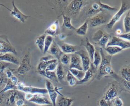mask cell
Here are the masks:
<instances>
[{
    "instance_id": "cell-21",
    "label": "cell",
    "mask_w": 130,
    "mask_h": 106,
    "mask_svg": "<svg viewBox=\"0 0 130 106\" xmlns=\"http://www.w3.org/2000/svg\"><path fill=\"white\" fill-rule=\"evenodd\" d=\"M59 46L62 52L66 54H72L78 51L77 46L74 45L68 44L67 43H63L60 44Z\"/></svg>"
},
{
    "instance_id": "cell-45",
    "label": "cell",
    "mask_w": 130,
    "mask_h": 106,
    "mask_svg": "<svg viewBox=\"0 0 130 106\" xmlns=\"http://www.w3.org/2000/svg\"><path fill=\"white\" fill-rule=\"evenodd\" d=\"M117 37H118L119 38H121L124 40H127V41H130V32L121 34L120 35H119Z\"/></svg>"
},
{
    "instance_id": "cell-35",
    "label": "cell",
    "mask_w": 130,
    "mask_h": 106,
    "mask_svg": "<svg viewBox=\"0 0 130 106\" xmlns=\"http://www.w3.org/2000/svg\"><path fill=\"white\" fill-rule=\"evenodd\" d=\"M123 25L125 33L130 32V10L128 12L124 18Z\"/></svg>"
},
{
    "instance_id": "cell-23",
    "label": "cell",
    "mask_w": 130,
    "mask_h": 106,
    "mask_svg": "<svg viewBox=\"0 0 130 106\" xmlns=\"http://www.w3.org/2000/svg\"><path fill=\"white\" fill-rule=\"evenodd\" d=\"M46 36H47V35L44 33V34L39 36V37H38L35 40V44L38 46V48L42 52H43V50H44L45 40Z\"/></svg>"
},
{
    "instance_id": "cell-42",
    "label": "cell",
    "mask_w": 130,
    "mask_h": 106,
    "mask_svg": "<svg viewBox=\"0 0 130 106\" xmlns=\"http://www.w3.org/2000/svg\"><path fill=\"white\" fill-rule=\"evenodd\" d=\"M112 101H108L106 100L104 98H102L99 101L100 106H112Z\"/></svg>"
},
{
    "instance_id": "cell-56",
    "label": "cell",
    "mask_w": 130,
    "mask_h": 106,
    "mask_svg": "<svg viewBox=\"0 0 130 106\" xmlns=\"http://www.w3.org/2000/svg\"><path fill=\"white\" fill-rule=\"evenodd\" d=\"M23 106H28V105H25H25H24Z\"/></svg>"
},
{
    "instance_id": "cell-32",
    "label": "cell",
    "mask_w": 130,
    "mask_h": 106,
    "mask_svg": "<svg viewBox=\"0 0 130 106\" xmlns=\"http://www.w3.org/2000/svg\"><path fill=\"white\" fill-rule=\"evenodd\" d=\"M88 22L85 21L80 27L76 30V33L80 36H85L88 30Z\"/></svg>"
},
{
    "instance_id": "cell-43",
    "label": "cell",
    "mask_w": 130,
    "mask_h": 106,
    "mask_svg": "<svg viewBox=\"0 0 130 106\" xmlns=\"http://www.w3.org/2000/svg\"><path fill=\"white\" fill-rule=\"evenodd\" d=\"M112 101L114 106H123V102L120 97H116Z\"/></svg>"
},
{
    "instance_id": "cell-52",
    "label": "cell",
    "mask_w": 130,
    "mask_h": 106,
    "mask_svg": "<svg viewBox=\"0 0 130 106\" xmlns=\"http://www.w3.org/2000/svg\"><path fill=\"white\" fill-rule=\"evenodd\" d=\"M123 84L124 85V86L126 88V89L130 90V82H127L123 80Z\"/></svg>"
},
{
    "instance_id": "cell-39",
    "label": "cell",
    "mask_w": 130,
    "mask_h": 106,
    "mask_svg": "<svg viewBox=\"0 0 130 106\" xmlns=\"http://www.w3.org/2000/svg\"><path fill=\"white\" fill-rule=\"evenodd\" d=\"M60 61L64 66H69L71 62V56L69 54H63L60 58Z\"/></svg>"
},
{
    "instance_id": "cell-24",
    "label": "cell",
    "mask_w": 130,
    "mask_h": 106,
    "mask_svg": "<svg viewBox=\"0 0 130 106\" xmlns=\"http://www.w3.org/2000/svg\"><path fill=\"white\" fill-rule=\"evenodd\" d=\"M55 73L58 81L60 82L64 81V77H65V73L62 65L59 63L56 69Z\"/></svg>"
},
{
    "instance_id": "cell-8",
    "label": "cell",
    "mask_w": 130,
    "mask_h": 106,
    "mask_svg": "<svg viewBox=\"0 0 130 106\" xmlns=\"http://www.w3.org/2000/svg\"><path fill=\"white\" fill-rule=\"evenodd\" d=\"M24 98V96L17 90H11L7 92L6 104L7 105L14 104L15 102L19 99Z\"/></svg>"
},
{
    "instance_id": "cell-50",
    "label": "cell",
    "mask_w": 130,
    "mask_h": 106,
    "mask_svg": "<svg viewBox=\"0 0 130 106\" xmlns=\"http://www.w3.org/2000/svg\"><path fill=\"white\" fill-rule=\"evenodd\" d=\"M11 81H12V82L16 86L17 85V84L19 82L18 79L17 78V77L15 76V75H13L11 78H10Z\"/></svg>"
},
{
    "instance_id": "cell-9",
    "label": "cell",
    "mask_w": 130,
    "mask_h": 106,
    "mask_svg": "<svg viewBox=\"0 0 130 106\" xmlns=\"http://www.w3.org/2000/svg\"><path fill=\"white\" fill-rule=\"evenodd\" d=\"M107 46H116L121 48L123 50L130 48V42L120 38L117 36H113L109 40Z\"/></svg>"
},
{
    "instance_id": "cell-48",
    "label": "cell",
    "mask_w": 130,
    "mask_h": 106,
    "mask_svg": "<svg viewBox=\"0 0 130 106\" xmlns=\"http://www.w3.org/2000/svg\"><path fill=\"white\" fill-rule=\"evenodd\" d=\"M7 79L8 78L5 76V75L0 76V89L2 87L3 85L6 84Z\"/></svg>"
},
{
    "instance_id": "cell-41",
    "label": "cell",
    "mask_w": 130,
    "mask_h": 106,
    "mask_svg": "<svg viewBox=\"0 0 130 106\" xmlns=\"http://www.w3.org/2000/svg\"><path fill=\"white\" fill-rule=\"evenodd\" d=\"M10 65V63L3 61H0V76L5 75V71Z\"/></svg>"
},
{
    "instance_id": "cell-49",
    "label": "cell",
    "mask_w": 130,
    "mask_h": 106,
    "mask_svg": "<svg viewBox=\"0 0 130 106\" xmlns=\"http://www.w3.org/2000/svg\"><path fill=\"white\" fill-rule=\"evenodd\" d=\"M16 106H23L25 105V101L24 98L18 99L15 103Z\"/></svg>"
},
{
    "instance_id": "cell-7",
    "label": "cell",
    "mask_w": 130,
    "mask_h": 106,
    "mask_svg": "<svg viewBox=\"0 0 130 106\" xmlns=\"http://www.w3.org/2000/svg\"><path fill=\"white\" fill-rule=\"evenodd\" d=\"M83 1H71L67 6V12L70 15L78 14L85 4Z\"/></svg>"
},
{
    "instance_id": "cell-51",
    "label": "cell",
    "mask_w": 130,
    "mask_h": 106,
    "mask_svg": "<svg viewBox=\"0 0 130 106\" xmlns=\"http://www.w3.org/2000/svg\"><path fill=\"white\" fill-rule=\"evenodd\" d=\"M33 95L32 94H31V93H26V94H25L24 95V98L27 100V101H29L33 96Z\"/></svg>"
},
{
    "instance_id": "cell-25",
    "label": "cell",
    "mask_w": 130,
    "mask_h": 106,
    "mask_svg": "<svg viewBox=\"0 0 130 106\" xmlns=\"http://www.w3.org/2000/svg\"><path fill=\"white\" fill-rule=\"evenodd\" d=\"M40 75L45 76V77L47 78L48 79L51 80L54 82H58V81L56 75V73L54 71H40L38 72Z\"/></svg>"
},
{
    "instance_id": "cell-16",
    "label": "cell",
    "mask_w": 130,
    "mask_h": 106,
    "mask_svg": "<svg viewBox=\"0 0 130 106\" xmlns=\"http://www.w3.org/2000/svg\"><path fill=\"white\" fill-rule=\"evenodd\" d=\"M59 22L57 20L52 22L48 26V28L45 31V34L47 35H49L53 37L56 36L59 34Z\"/></svg>"
},
{
    "instance_id": "cell-3",
    "label": "cell",
    "mask_w": 130,
    "mask_h": 106,
    "mask_svg": "<svg viewBox=\"0 0 130 106\" xmlns=\"http://www.w3.org/2000/svg\"><path fill=\"white\" fill-rule=\"evenodd\" d=\"M31 68V59L29 52H27L22 58L18 67L16 69H12L13 72L19 75H24L30 71Z\"/></svg>"
},
{
    "instance_id": "cell-30",
    "label": "cell",
    "mask_w": 130,
    "mask_h": 106,
    "mask_svg": "<svg viewBox=\"0 0 130 106\" xmlns=\"http://www.w3.org/2000/svg\"><path fill=\"white\" fill-rule=\"evenodd\" d=\"M62 17H63V26L64 28L70 30H76V28H75L72 25L71 23V18L70 16L63 14Z\"/></svg>"
},
{
    "instance_id": "cell-1",
    "label": "cell",
    "mask_w": 130,
    "mask_h": 106,
    "mask_svg": "<svg viewBox=\"0 0 130 106\" xmlns=\"http://www.w3.org/2000/svg\"><path fill=\"white\" fill-rule=\"evenodd\" d=\"M100 53L101 56V62L98 69L97 75V78L98 80H100L107 75L114 73L111 64L112 56L105 54L104 52L103 48L100 49Z\"/></svg>"
},
{
    "instance_id": "cell-22",
    "label": "cell",
    "mask_w": 130,
    "mask_h": 106,
    "mask_svg": "<svg viewBox=\"0 0 130 106\" xmlns=\"http://www.w3.org/2000/svg\"><path fill=\"white\" fill-rule=\"evenodd\" d=\"M102 11H103V10L100 8L97 2H95V3L92 4L91 7L87 10L86 12V14L87 15L89 16H93L94 15Z\"/></svg>"
},
{
    "instance_id": "cell-31",
    "label": "cell",
    "mask_w": 130,
    "mask_h": 106,
    "mask_svg": "<svg viewBox=\"0 0 130 106\" xmlns=\"http://www.w3.org/2000/svg\"><path fill=\"white\" fill-rule=\"evenodd\" d=\"M11 90H17L16 86L12 82L10 79H7L4 88L0 91V94L7 92Z\"/></svg>"
},
{
    "instance_id": "cell-18",
    "label": "cell",
    "mask_w": 130,
    "mask_h": 106,
    "mask_svg": "<svg viewBox=\"0 0 130 106\" xmlns=\"http://www.w3.org/2000/svg\"><path fill=\"white\" fill-rule=\"evenodd\" d=\"M48 52L51 56L55 57L57 60L59 59L61 56L63 55V52L60 48L54 41H53Z\"/></svg>"
},
{
    "instance_id": "cell-27",
    "label": "cell",
    "mask_w": 130,
    "mask_h": 106,
    "mask_svg": "<svg viewBox=\"0 0 130 106\" xmlns=\"http://www.w3.org/2000/svg\"><path fill=\"white\" fill-rule=\"evenodd\" d=\"M69 70L72 73V74L77 80H78V81L82 80L85 74V71H84L83 70H80L74 68L69 69Z\"/></svg>"
},
{
    "instance_id": "cell-20",
    "label": "cell",
    "mask_w": 130,
    "mask_h": 106,
    "mask_svg": "<svg viewBox=\"0 0 130 106\" xmlns=\"http://www.w3.org/2000/svg\"><path fill=\"white\" fill-rule=\"evenodd\" d=\"M90 65L91 66H90V68L86 71L85 72V74L83 79L81 81H77L76 85L84 84L89 81L93 77L94 73L95 72L96 69L92 64Z\"/></svg>"
},
{
    "instance_id": "cell-47",
    "label": "cell",
    "mask_w": 130,
    "mask_h": 106,
    "mask_svg": "<svg viewBox=\"0 0 130 106\" xmlns=\"http://www.w3.org/2000/svg\"><path fill=\"white\" fill-rule=\"evenodd\" d=\"M53 59V57L51 55H47L43 56L40 59V62H46Z\"/></svg>"
},
{
    "instance_id": "cell-26",
    "label": "cell",
    "mask_w": 130,
    "mask_h": 106,
    "mask_svg": "<svg viewBox=\"0 0 130 106\" xmlns=\"http://www.w3.org/2000/svg\"><path fill=\"white\" fill-rule=\"evenodd\" d=\"M73 100H74L71 98L61 96L58 101L57 104L58 106H71L73 102Z\"/></svg>"
},
{
    "instance_id": "cell-28",
    "label": "cell",
    "mask_w": 130,
    "mask_h": 106,
    "mask_svg": "<svg viewBox=\"0 0 130 106\" xmlns=\"http://www.w3.org/2000/svg\"><path fill=\"white\" fill-rule=\"evenodd\" d=\"M120 74L124 81L130 82V68L123 67L120 71Z\"/></svg>"
},
{
    "instance_id": "cell-54",
    "label": "cell",
    "mask_w": 130,
    "mask_h": 106,
    "mask_svg": "<svg viewBox=\"0 0 130 106\" xmlns=\"http://www.w3.org/2000/svg\"><path fill=\"white\" fill-rule=\"evenodd\" d=\"M116 35H117V36H119V35H120L121 34V30H120V29H118V30H117L116 31Z\"/></svg>"
},
{
    "instance_id": "cell-14",
    "label": "cell",
    "mask_w": 130,
    "mask_h": 106,
    "mask_svg": "<svg viewBox=\"0 0 130 106\" xmlns=\"http://www.w3.org/2000/svg\"><path fill=\"white\" fill-rule=\"evenodd\" d=\"M81 45L83 46L85 48L86 51L87 52L90 57V60L93 61L94 55L95 51V48L94 46L89 42L87 38H85L81 40Z\"/></svg>"
},
{
    "instance_id": "cell-34",
    "label": "cell",
    "mask_w": 130,
    "mask_h": 106,
    "mask_svg": "<svg viewBox=\"0 0 130 106\" xmlns=\"http://www.w3.org/2000/svg\"><path fill=\"white\" fill-rule=\"evenodd\" d=\"M101 56L100 53V51L95 50L92 65L96 69L99 66L101 63Z\"/></svg>"
},
{
    "instance_id": "cell-10",
    "label": "cell",
    "mask_w": 130,
    "mask_h": 106,
    "mask_svg": "<svg viewBox=\"0 0 130 106\" xmlns=\"http://www.w3.org/2000/svg\"><path fill=\"white\" fill-rule=\"evenodd\" d=\"M118 85L116 82H113L104 95V98L108 101H112L116 98L118 93Z\"/></svg>"
},
{
    "instance_id": "cell-15",
    "label": "cell",
    "mask_w": 130,
    "mask_h": 106,
    "mask_svg": "<svg viewBox=\"0 0 130 106\" xmlns=\"http://www.w3.org/2000/svg\"><path fill=\"white\" fill-rule=\"evenodd\" d=\"M71 68L83 70L80 57L76 53L72 54L71 56V62L69 65V69Z\"/></svg>"
},
{
    "instance_id": "cell-37",
    "label": "cell",
    "mask_w": 130,
    "mask_h": 106,
    "mask_svg": "<svg viewBox=\"0 0 130 106\" xmlns=\"http://www.w3.org/2000/svg\"><path fill=\"white\" fill-rule=\"evenodd\" d=\"M109 38L110 37L109 35L105 33L102 38L98 43L99 45L101 47V48H105L107 46V45L109 41Z\"/></svg>"
},
{
    "instance_id": "cell-11",
    "label": "cell",
    "mask_w": 130,
    "mask_h": 106,
    "mask_svg": "<svg viewBox=\"0 0 130 106\" xmlns=\"http://www.w3.org/2000/svg\"><path fill=\"white\" fill-rule=\"evenodd\" d=\"M75 53L77 54L80 57L83 70L85 72L86 71L90 68L91 61L87 52L85 50L80 49Z\"/></svg>"
},
{
    "instance_id": "cell-17",
    "label": "cell",
    "mask_w": 130,
    "mask_h": 106,
    "mask_svg": "<svg viewBox=\"0 0 130 106\" xmlns=\"http://www.w3.org/2000/svg\"><path fill=\"white\" fill-rule=\"evenodd\" d=\"M0 61H3L10 64H14L17 65H19L20 63L18 58L13 54L10 53H7L0 55Z\"/></svg>"
},
{
    "instance_id": "cell-5",
    "label": "cell",
    "mask_w": 130,
    "mask_h": 106,
    "mask_svg": "<svg viewBox=\"0 0 130 106\" xmlns=\"http://www.w3.org/2000/svg\"><path fill=\"white\" fill-rule=\"evenodd\" d=\"M7 53H11L15 55H17L15 48L9 42L7 37L0 36V55Z\"/></svg>"
},
{
    "instance_id": "cell-13",
    "label": "cell",
    "mask_w": 130,
    "mask_h": 106,
    "mask_svg": "<svg viewBox=\"0 0 130 106\" xmlns=\"http://www.w3.org/2000/svg\"><path fill=\"white\" fill-rule=\"evenodd\" d=\"M28 101L40 105H52L51 101H50L46 96H45L43 94H34L32 97Z\"/></svg>"
},
{
    "instance_id": "cell-19",
    "label": "cell",
    "mask_w": 130,
    "mask_h": 106,
    "mask_svg": "<svg viewBox=\"0 0 130 106\" xmlns=\"http://www.w3.org/2000/svg\"><path fill=\"white\" fill-rule=\"evenodd\" d=\"M22 92L25 93H29L32 94H45L48 93L47 90L45 88H41L38 87H34L32 86H26L22 90Z\"/></svg>"
},
{
    "instance_id": "cell-2",
    "label": "cell",
    "mask_w": 130,
    "mask_h": 106,
    "mask_svg": "<svg viewBox=\"0 0 130 106\" xmlns=\"http://www.w3.org/2000/svg\"><path fill=\"white\" fill-rule=\"evenodd\" d=\"M130 9L129 1H121V5L119 10L112 16L110 21L106 25V28L108 29H111L115 24L119 20L121 16L128 10Z\"/></svg>"
},
{
    "instance_id": "cell-4",
    "label": "cell",
    "mask_w": 130,
    "mask_h": 106,
    "mask_svg": "<svg viewBox=\"0 0 130 106\" xmlns=\"http://www.w3.org/2000/svg\"><path fill=\"white\" fill-rule=\"evenodd\" d=\"M112 17L110 14L101 12L92 16L89 20V23L92 27H97L109 22Z\"/></svg>"
},
{
    "instance_id": "cell-55",
    "label": "cell",
    "mask_w": 130,
    "mask_h": 106,
    "mask_svg": "<svg viewBox=\"0 0 130 106\" xmlns=\"http://www.w3.org/2000/svg\"><path fill=\"white\" fill-rule=\"evenodd\" d=\"M40 106H50L49 105H40Z\"/></svg>"
},
{
    "instance_id": "cell-12",
    "label": "cell",
    "mask_w": 130,
    "mask_h": 106,
    "mask_svg": "<svg viewBox=\"0 0 130 106\" xmlns=\"http://www.w3.org/2000/svg\"><path fill=\"white\" fill-rule=\"evenodd\" d=\"M12 6L13 7V9L12 10H10V15L15 18L16 19L19 20V21L22 22V23H25L26 21V20L30 17L29 15H26L23 13H22L16 6L15 4V2L14 1H12Z\"/></svg>"
},
{
    "instance_id": "cell-36",
    "label": "cell",
    "mask_w": 130,
    "mask_h": 106,
    "mask_svg": "<svg viewBox=\"0 0 130 106\" xmlns=\"http://www.w3.org/2000/svg\"><path fill=\"white\" fill-rule=\"evenodd\" d=\"M66 80L67 81L70 86H74L77 84V79L72 74V73L69 71H68L67 75H66Z\"/></svg>"
},
{
    "instance_id": "cell-33",
    "label": "cell",
    "mask_w": 130,
    "mask_h": 106,
    "mask_svg": "<svg viewBox=\"0 0 130 106\" xmlns=\"http://www.w3.org/2000/svg\"><path fill=\"white\" fill-rule=\"evenodd\" d=\"M53 41V38L52 36L49 35H47L45 40V43H44V50H43V54H46L48 51V50L49 48L50 47L52 42Z\"/></svg>"
},
{
    "instance_id": "cell-29",
    "label": "cell",
    "mask_w": 130,
    "mask_h": 106,
    "mask_svg": "<svg viewBox=\"0 0 130 106\" xmlns=\"http://www.w3.org/2000/svg\"><path fill=\"white\" fill-rule=\"evenodd\" d=\"M106 51L110 56H113L119 52H121L123 49L116 46H107L105 48Z\"/></svg>"
},
{
    "instance_id": "cell-38",
    "label": "cell",
    "mask_w": 130,
    "mask_h": 106,
    "mask_svg": "<svg viewBox=\"0 0 130 106\" xmlns=\"http://www.w3.org/2000/svg\"><path fill=\"white\" fill-rule=\"evenodd\" d=\"M104 33H105V32H104L102 30L100 29V30H97L93 34V35L92 36V40L96 43H98L99 41L101 40V39L103 36Z\"/></svg>"
},
{
    "instance_id": "cell-6",
    "label": "cell",
    "mask_w": 130,
    "mask_h": 106,
    "mask_svg": "<svg viewBox=\"0 0 130 106\" xmlns=\"http://www.w3.org/2000/svg\"><path fill=\"white\" fill-rule=\"evenodd\" d=\"M45 85L52 105H53V106H56V99L58 96V94H59V95L61 96L63 95L59 92V89H58L56 87H54L52 83L49 80L46 81Z\"/></svg>"
},
{
    "instance_id": "cell-46",
    "label": "cell",
    "mask_w": 130,
    "mask_h": 106,
    "mask_svg": "<svg viewBox=\"0 0 130 106\" xmlns=\"http://www.w3.org/2000/svg\"><path fill=\"white\" fill-rule=\"evenodd\" d=\"M16 89L17 90L22 91V90L24 89V88L25 87V85L23 82L19 81L16 85Z\"/></svg>"
},
{
    "instance_id": "cell-44",
    "label": "cell",
    "mask_w": 130,
    "mask_h": 106,
    "mask_svg": "<svg viewBox=\"0 0 130 106\" xmlns=\"http://www.w3.org/2000/svg\"><path fill=\"white\" fill-rule=\"evenodd\" d=\"M5 76L8 79H10L14 75V72L12 71V69L9 68L8 69L6 70L5 72Z\"/></svg>"
},
{
    "instance_id": "cell-53",
    "label": "cell",
    "mask_w": 130,
    "mask_h": 106,
    "mask_svg": "<svg viewBox=\"0 0 130 106\" xmlns=\"http://www.w3.org/2000/svg\"><path fill=\"white\" fill-rule=\"evenodd\" d=\"M4 101V94H0V105H2Z\"/></svg>"
},
{
    "instance_id": "cell-40",
    "label": "cell",
    "mask_w": 130,
    "mask_h": 106,
    "mask_svg": "<svg viewBox=\"0 0 130 106\" xmlns=\"http://www.w3.org/2000/svg\"><path fill=\"white\" fill-rule=\"evenodd\" d=\"M96 2L98 3V4L99 5L100 8L103 10H103H107V11H117V9L116 8L112 7L109 6L108 5H107L106 4L102 3L101 2V1H98Z\"/></svg>"
}]
</instances>
